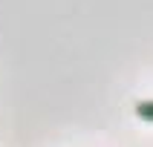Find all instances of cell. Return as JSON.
<instances>
[{"label": "cell", "mask_w": 153, "mask_h": 147, "mask_svg": "<svg viewBox=\"0 0 153 147\" xmlns=\"http://www.w3.org/2000/svg\"><path fill=\"white\" fill-rule=\"evenodd\" d=\"M139 115L150 121V118H153V104H150V101H142V104H139Z\"/></svg>", "instance_id": "obj_1"}]
</instances>
